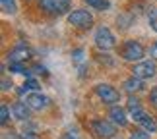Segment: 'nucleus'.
Wrapping results in <instances>:
<instances>
[{"mask_svg":"<svg viewBox=\"0 0 157 139\" xmlns=\"http://www.w3.org/2000/svg\"><path fill=\"white\" fill-rule=\"evenodd\" d=\"M120 56H122L126 62H142V58L146 56V48L142 46V43L130 39L120 48Z\"/></svg>","mask_w":157,"mask_h":139,"instance_id":"1","label":"nucleus"},{"mask_svg":"<svg viewBox=\"0 0 157 139\" xmlns=\"http://www.w3.org/2000/svg\"><path fill=\"white\" fill-rule=\"evenodd\" d=\"M91 130H93V134L97 137H101V139H111V137L117 135V124H113L111 120H105V118L93 120Z\"/></svg>","mask_w":157,"mask_h":139,"instance_id":"2","label":"nucleus"},{"mask_svg":"<svg viewBox=\"0 0 157 139\" xmlns=\"http://www.w3.org/2000/svg\"><path fill=\"white\" fill-rule=\"evenodd\" d=\"M95 46L99 48V50H111V48H114V45H117V39H114V35L111 33V29L109 27H99L97 31H95Z\"/></svg>","mask_w":157,"mask_h":139,"instance_id":"3","label":"nucleus"},{"mask_svg":"<svg viewBox=\"0 0 157 139\" xmlns=\"http://www.w3.org/2000/svg\"><path fill=\"white\" fill-rule=\"evenodd\" d=\"M68 23L80 29H87L93 25V16L87 10H74L68 14Z\"/></svg>","mask_w":157,"mask_h":139,"instance_id":"4","label":"nucleus"},{"mask_svg":"<svg viewBox=\"0 0 157 139\" xmlns=\"http://www.w3.org/2000/svg\"><path fill=\"white\" fill-rule=\"evenodd\" d=\"M95 93H97L99 99L103 102H107V104H114V102L120 101V93L114 87H111L109 83H99V85L95 87Z\"/></svg>","mask_w":157,"mask_h":139,"instance_id":"5","label":"nucleus"},{"mask_svg":"<svg viewBox=\"0 0 157 139\" xmlns=\"http://www.w3.org/2000/svg\"><path fill=\"white\" fill-rule=\"evenodd\" d=\"M132 75L140 77V79H149V77H153L155 75L153 60H142V62H136V66L132 68Z\"/></svg>","mask_w":157,"mask_h":139,"instance_id":"6","label":"nucleus"},{"mask_svg":"<svg viewBox=\"0 0 157 139\" xmlns=\"http://www.w3.org/2000/svg\"><path fill=\"white\" fill-rule=\"evenodd\" d=\"M41 10L49 14H66L70 10V0H41Z\"/></svg>","mask_w":157,"mask_h":139,"instance_id":"7","label":"nucleus"},{"mask_svg":"<svg viewBox=\"0 0 157 139\" xmlns=\"http://www.w3.org/2000/svg\"><path fill=\"white\" fill-rule=\"evenodd\" d=\"M130 116H132V120H134L136 124H140L144 130H147V131H149V134L157 131V124H155V120L149 116V114L144 110V108H140V110H136V112H132Z\"/></svg>","mask_w":157,"mask_h":139,"instance_id":"8","label":"nucleus"},{"mask_svg":"<svg viewBox=\"0 0 157 139\" xmlns=\"http://www.w3.org/2000/svg\"><path fill=\"white\" fill-rule=\"evenodd\" d=\"M25 102L31 110H43V108L49 106V97H45L43 93H29Z\"/></svg>","mask_w":157,"mask_h":139,"instance_id":"9","label":"nucleus"},{"mask_svg":"<svg viewBox=\"0 0 157 139\" xmlns=\"http://www.w3.org/2000/svg\"><path fill=\"white\" fill-rule=\"evenodd\" d=\"M109 118H111V122H113V124L120 126V128H124V126L128 124L126 112H124V108H120V106H113V108H111V112H109Z\"/></svg>","mask_w":157,"mask_h":139,"instance_id":"10","label":"nucleus"},{"mask_svg":"<svg viewBox=\"0 0 157 139\" xmlns=\"http://www.w3.org/2000/svg\"><path fill=\"white\" fill-rule=\"evenodd\" d=\"M122 87H124V91L126 93H136V91H142L144 89V79H140V77H136V75H132L128 77L124 83H122Z\"/></svg>","mask_w":157,"mask_h":139,"instance_id":"11","label":"nucleus"},{"mask_svg":"<svg viewBox=\"0 0 157 139\" xmlns=\"http://www.w3.org/2000/svg\"><path fill=\"white\" fill-rule=\"evenodd\" d=\"M29 48L27 46H17V48H14V50L10 52V62H25V60L29 58Z\"/></svg>","mask_w":157,"mask_h":139,"instance_id":"12","label":"nucleus"},{"mask_svg":"<svg viewBox=\"0 0 157 139\" xmlns=\"http://www.w3.org/2000/svg\"><path fill=\"white\" fill-rule=\"evenodd\" d=\"M29 110H31V108L27 106V102H16V104L12 106V114H14V118H17V120H27Z\"/></svg>","mask_w":157,"mask_h":139,"instance_id":"13","label":"nucleus"},{"mask_svg":"<svg viewBox=\"0 0 157 139\" xmlns=\"http://www.w3.org/2000/svg\"><path fill=\"white\" fill-rule=\"evenodd\" d=\"M86 4H89V8L99 10V12H105V10L111 8V2H109V0H86Z\"/></svg>","mask_w":157,"mask_h":139,"instance_id":"14","label":"nucleus"},{"mask_svg":"<svg viewBox=\"0 0 157 139\" xmlns=\"http://www.w3.org/2000/svg\"><path fill=\"white\" fill-rule=\"evenodd\" d=\"M10 71H14V74H23V75L31 74V71L23 66V62H10Z\"/></svg>","mask_w":157,"mask_h":139,"instance_id":"15","label":"nucleus"},{"mask_svg":"<svg viewBox=\"0 0 157 139\" xmlns=\"http://www.w3.org/2000/svg\"><path fill=\"white\" fill-rule=\"evenodd\" d=\"M37 89H39V81H35V79H27L25 83H23V87L20 89V95L27 93V91H37Z\"/></svg>","mask_w":157,"mask_h":139,"instance_id":"16","label":"nucleus"},{"mask_svg":"<svg viewBox=\"0 0 157 139\" xmlns=\"http://www.w3.org/2000/svg\"><path fill=\"white\" fill-rule=\"evenodd\" d=\"M0 4H2V10L6 14H16V2L14 0H0Z\"/></svg>","mask_w":157,"mask_h":139,"instance_id":"17","label":"nucleus"},{"mask_svg":"<svg viewBox=\"0 0 157 139\" xmlns=\"http://www.w3.org/2000/svg\"><path fill=\"white\" fill-rule=\"evenodd\" d=\"M130 139H149V131H147V130H144V128L134 130V131L130 134Z\"/></svg>","mask_w":157,"mask_h":139,"instance_id":"18","label":"nucleus"},{"mask_svg":"<svg viewBox=\"0 0 157 139\" xmlns=\"http://www.w3.org/2000/svg\"><path fill=\"white\" fill-rule=\"evenodd\" d=\"M132 21H134V17H132V16H120V17H118V27L128 29Z\"/></svg>","mask_w":157,"mask_h":139,"instance_id":"19","label":"nucleus"},{"mask_svg":"<svg viewBox=\"0 0 157 139\" xmlns=\"http://www.w3.org/2000/svg\"><path fill=\"white\" fill-rule=\"evenodd\" d=\"M140 108H142L140 101H138L136 97H130V99H128V110H130V114H132V112H136V110H140Z\"/></svg>","mask_w":157,"mask_h":139,"instance_id":"20","label":"nucleus"},{"mask_svg":"<svg viewBox=\"0 0 157 139\" xmlns=\"http://www.w3.org/2000/svg\"><path fill=\"white\" fill-rule=\"evenodd\" d=\"M149 27L157 33V8H153L151 12H149Z\"/></svg>","mask_w":157,"mask_h":139,"instance_id":"21","label":"nucleus"},{"mask_svg":"<svg viewBox=\"0 0 157 139\" xmlns=\"http://www.w3.org/2000/svg\"><path fill=\"white\" fill-rule=\"evenodd\" d=\"M8 120H10V110H8V106H6V104H2V106H0V122L6 124Z\"/></svg>","mask_w":157,"mask_h":139,"instance_id":"22","label":"nucleus"},{"mask_svg":"<svg viewBox=\"0 0 157 139\" xmlns=\"http://www.w3.org/2000/svg\"><path fill=\"white\" fill-rule=\"evenodd\" d=\"M149 101H151L153 104L157 106V87H153V89H151V93H149Z\"/></svg>","mask_w":157,"mask_h":139,"instance_id":"23","label":"nucleus"},{"mask_svg":"<svg viewBox=\"0 0 157 139\" xmlns=\"http://www.w3.org/2000/svg\"><path fill=\"white\" fill-rule=\"evenodd\" d=\"M149 54H151V58H155V60H157V43H155V45H151V48H149Z\"/></svg>","mask_w":157,"mask_h":139,"instance_id":"24","label":"nucleus"},{"mask_svg":"<svg viewBox=\"0 0 157 139\" xmlns=\"http://www.w3.org/2000/svg\"><path fill=\"white\" fill-rule=\"evenodd\" d=\"M10 85H12V83H10V81L4 77V79H2V91H8V89H10Z\"/></svg>","mask_w":157,"mask_h":139,"instance_id":"25","label":"nucleus"},{"mask_svg":"<svg viewBox=\"0 0 157 139\" xmlns=\"http://www.w3.org/2000/svg\"><path fill=\"white\" fill-rule=\"evenodd\" d=\"M62 139H78V137L72 134V131H68V134H64V137H62Z\"/></svg>","mask_w":157,"mask_h":139,"instance_id":"26","label":"nucleus"}]
</instances>
